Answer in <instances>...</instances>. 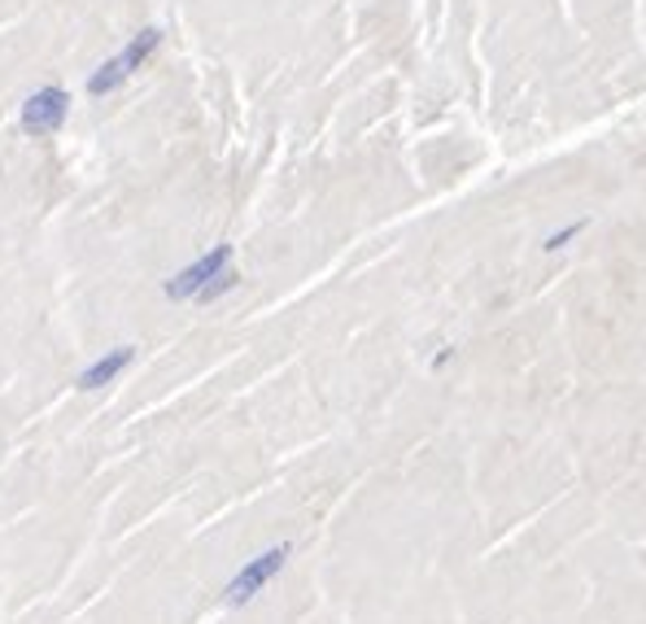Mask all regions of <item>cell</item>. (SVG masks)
<instances>
[{
    "label": "cell",
    "instance_id": "4",
    "mask_svg": "<svg viewBox=\"0 0 646 624\" xmlns=\"http://www.w3.org/2000/svg\"><path fill=\"white\" fill-rule=\"evenodd\" d=\"M232 267V245L223 241V245H214V250H205L197 263H188L184 271H176L167 284H162V293L171 297V302H197L223 271Z\"/></svg>",
    "mask_w": 646,
    "mask_h": 624
},
{
    "label": "cell",
    "instance_id": "1",
    "mask_svg": "<svg viewBox=\"0 0 646 624\" xmlns=\"http://www.w3.org/2000/svg\"><path fill=\"white\" fill-rule=\"evenodd\" d=\"M158 44H162V31L158 27H145V31H136L131 40H127V49L123 53H114V57H105L100 66H96L93 75H88V96H109V92H118L153 53H158Z\"/></svg>",
    "mask_w": 646,
    "mask_h": 624
},
{
    "label": "cell",
    "instance_id": "7",
    "mask_svg": "<svg viewBox=\"0 0 646 624\" xmlns=\"http://www.w3.org/2000/svg\"><path fill=\"white\" fill-rule=\"evenodd\" d=\"M581 232H585V223H568V228H559L554 236H547V245H542V250H551V254H554V250H563L568 241H576Z\"/></svg>",
    "mask_w": 646,
    "mask_h": 624
},
{
    "label": "cell",
    "instance_id": "6",
    "mask_svg": "<svg viewBox=\"0 0 646 624\" xmlns=\"http://www.w3.org/2000/svg\"><path fill=\"white\" fill-rule=\"evenodd\" d=\"M236 284H241V275H236V271L227 267V271H223V275H219V279H214V284H210V288H205V293H201V297H197V302H201V306H210V302H219V297H227V293H232Z\"/></svg>",
    "mask_w": 646,
    "mask_h": 624
},
{
    "label": "cell",
    "instance_id": "3",
    "mask_svg": "<svg viewBox=\"0 0 646 624\" xmlns=\"http://www.w3.org/2000/svg\"><path fill=\"white\" fill-rule=\"evenodd\" d=\"M66 118H71V92L57 88V84L35 88L18 109V127L27 136H57L66 127Z\"/></svg>",
    "mask_w": 646,
    "mask_h": 624
},
{
    "label": "cell",
    "instance_id": "2",
    "mask_svg": "<svg viewBox=\"0 0 646 624\" xmlns=\"http://www.w3.org/2000/svg\"><path fill=\"white\" fill-rule=\"evenodd\" d=\"M288 554H293V546L288 541H279V546H267L263 554H254V559H245V568L227 581V590H223V603L227 607H245V603H254L272 581H276L279 572H284V563H288Z\"/></svg>",
    "mask_w": 646,
    "mask_h": 624
},
{
    "label": "cell",
    "instance_id": "5",
    "mask_svg": "<svg viewBox=\"0 0 646 624\" xmlns=\"http://www.w3.org/2000/svg\"><path fill=\"white\" fill-rule=\"evenodd\" d=\"M136 362V346H114V350H105V355L88 362L84 371H80V380H75V389H84V393H96V389H105V384H114L127 367Z\"/></svg>",
    "mask_w": 646,
    "mask_h": 624
}]
</instances>
